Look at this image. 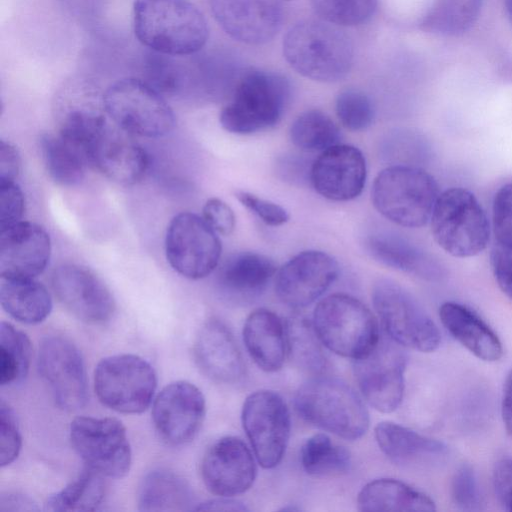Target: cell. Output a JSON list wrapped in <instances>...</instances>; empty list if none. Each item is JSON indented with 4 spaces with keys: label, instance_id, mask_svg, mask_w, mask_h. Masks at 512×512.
<instances>
[{
    "label": "cell",
    "instance_id": "1",
    "mask_svg": "<svg viewBox=\"0 0 512 512\" xmlns=\"http://www.w3.org/2000/svg\"><path fill=\"white\" fill-rule=\"evenodd\" d=\"M133 22L140 43L173 57L200 51L209 36L204 15L187 0H135Z\"/></svg>",
    "mask_w": 512,
    "mask_h": 512
},
{
    "label": "cell",
    "instance_id": "2",
    "mask_svg": "<svg viewBox=\"0 0 512 512\" xmlns=\"http://www.w3.org/2000/svg\"><path fill=\"white\" fill-rule=\"evenodd\" d=\"M283 55L302 76L330 83L349 73L354 47L349 36L337 25L324 20H305L285 34Z\"/></svg>",
    "mask_w": 512,
    "mask_h": 512
},
{
    "label": "cell",
    "instance_id": "3",
    "mask_svg": "<svg viewBox=\"0 0 512 512\" xmlns=\"http://www.w3.org/2000/svg\"><path fill=\"white\" fill-rule=\"evenodd\" d=\"M439 196L435 179L410 165H393L374 179L371 199L375 209L394 224L407 228L426 225Z\"/></svg>",
    "mask_w": 512,
    "mask_h": 512
},
{
    "label": "cell",
    "instance_id": "4",
    "mask_svg": "<svg viewBox=\"0 0 512 512\" xmlns=\"http://www.w3.org/2000/svg\"><path fill=\"white\" fill-rule=\"evenodd\" d=\"M295 408L307 422L348 440L361 438L369 414L358 394L343 381L315 377L296 393Z\"/></svg>",
    "mask_w": 512,
    "mask_h": 512
},
{
    "label": "cell",
    "instance_id": "5",
    "mask_svg": "<svg viewBox=\"0 0 512 512\" xmlns=\"http://www.w3.org/2000/svg\"><path fill=\"white\" fill-rule=\"evenodd\" d=\"M289 81L280 74L251 70L239 80L232 100L219 116L221 126L234 134H252L273 127L290 101Z\"/></svg>",
    "mask_w": 512,
    "mask_h": 512
},
{
    "label": "cell",
    "instance_id": "6",
    "mask_svg": "<svg viewBox=\"0 0 512 512\" xmlns=\"http://www.w3.org/2000/svg\"><path fill=\"white\" fill-rule=\"evenodd\" d=\"M437 245L457 258L473 257L487 247L490 225L476 196L453 187L439 194L430 218Z\"/></svg>",
    "mask_w": 512,
    "mask_h": 512
},
{
    "label": "cell",
    "instance_id": "7",
    "mask_svg": "<svg viewBox=\"0 0 512 512\" xmlns=\"http://www.w3.org/2000/svg\"><path fill=\"white\" fill-rule=\"evenodd\" d=\"M312 325L323 345L354 360L371 351L380 339L374 315L348 294L336 293L322 299L314 309Z\"/></svg>",
    "mask_w": 512,
    "mask_h": 512
},
{
    "label": "cell",
    "instance_id": "8",
    "mask_svg": "<svg viewBox=\"0 0 512 512\" xmlns=\"http://www.w3.org/2000/svg\"><path fill=\"white\" fill-rule=\"evenodd\" d=\"M372 302L386 335L396 343L426 353L439 347L441 334L437 325L400 284L378 279L372 288Z\"/></svg>",
    "mask_w": 512,
    "mask_h": 512
},
{
    "label": "cell",
    "instance_id": "9",
    "mask_svg": "<svg viewBox=\"0 0 512 512\" xmlns=\"http://www.w3.org/2000/svg\"><path fill=\"white\" fill-rule=\"evenodd\" d=\"M105 113L124 131L157 138L175 126V116L161 93L147 82L125 78L110 85L102 97Z\"/></svg>",
    "mask_w": 512,
    "mask_h": 512
},
{
    "label": "cell",
    "instance_id": "10",
    "mask_svg": "<svg viewBox=\"0 0 512 512\" xmlns=\"http://www.w3.org/2000/svg\"><path fill=\"white\" fill-rule=\"evenodd\" d=\"M157 387L152 365L134 354L101 359L94 371V389L99 401L111 410L138 414L151 404Z\"/></svg>",
    "mask_w": 512,
    "mask_h": 512
},
{
    "label": "cell",
    "instance_id": "11",
    "mask_svg": "<svg viewBox=\"0 0 512 512\" xmlns=\"http://www.w3.org/2000/svg\"><path fill=\"white\" fill-rule=\"evenodd\" d=\"M69 436L87 468L109 478H122L129 472L131 446L119 420L77 417L70 424Z\"/></svg>",
    "mask_w": 512,
    "mask_h": 512
},
{
    "label": "cell",
    "instance_id": "12",
    "mask_svg": "<svg viewBox=\"0 0 512 512\" xmlns=\"http://www.w3.org/2000/svg\"><path fill=\"white\" fill-rule=\"evenodd\" d=\"M221 242L203 217L191 212L175 215L167 228L165 253L170 266L181 276L197 280L218 266Z\"/></svg>",
    "mask_w": 512,
    "mask_h": 512
},
{
    "label": "cell",
    "instance_id": "13",
    "mask_svg": "<svg viewBox=\"0 0 512 512\" xmlns=\"http://www.w3.org/2000/svg\"><path fill=\"white\" fill-rule=\"evenodd\" d=\"M407 357L402 346L389 336H380L375 347L354 360L358 386L370 406L382 413L398 408L404 393Z\"/></svg>",
    "mask_w": 512,
    "mask_h": 512
},
{
    "label": "cell",
    "instance_id": "14",
    "mask_svg": "<svg viewBox=\"0 0 512 512\" xmlns=\"http://www.w3.org/2000/svg\"><path fill=\"white\" fill-rule=\"evenodd\" d=\"M242 424L259 464L266 469L277 466L290 436V414L276 392L260 390L250 394L242 408Z\"/></svg>",
    "mask_w": 512,
    "mask_h": 512
},
{
    "label": "cell",
    "instance_id": "15",
    "mask_svg": "<svg viewBox=\"0 0 512 512\" xmlns=\"http://www.w3.org/2000/svg\"><path fill=\"white\" fill-rule=\"evenodd\" d=\"M38 371L48 384L56 404L74 411L87 402V375L78 348L68 338L50 335L40 343Z\"/></svg>",
    "mask_w": 512,
    "mask_h": 512
},
{
    "label": "cell",
    "instance_id": "16",
    "mask_svg": "<svg viewBox=\"0 0 512 512\" xmlns=\"http://www.w3.org/2000/svg\"><path fill=\"white\" fill-rule=\"evenodd\" d=\"M51 284L59 302L79 320L104 324L113 317L115 299L102 279L89 268L62 264L53 271Z\"/></svg>",
    "mask_w": 512,
    "mask_h": 512
},
{
    "label": "cell",
    "instance_id": "17",
    "mask_svg": "<svg viewBox=\"0 0 512 512\" xmlns=\"http://www.w3.org/2000/svg\"><path fill=\"white\" fill-rule=\"evenodd\" d=\"M202 392L192 383L179 380L166 385L152 406L154 427L163 441L179 446L191 442L205 418Z\"/></svg>",
    "mask_w": 512,
    "mask_h": 512
},
{
    "label": "cell",
    "instance_id": "18",
    "mask_svg": "<svg viewBox=\"0 0 512 512\" xmlns=\"http://www.w3.org/2000/svg\"><path fill=\"white\" fill-rule=\"evenodd\" d=\"M338 274V262L331 255L318 250L303 251L277 270L275 292L287 306L303 308L317 300Z\"/></svg>",
    "mask_w": 512,
    "mask_h": 512
},
{
    "label": "cell",
    "instance_id": "19",
    "mask_svg": "<svg viewBox=\"0 0 512 512\" xmlns=\"http://www.w3.org/2000/svg\"><path fill=\"white\" fill-rule=\"evenodd\" d=\"M367 176L363 153L355 146L336 144L314 160L309 180L315 191L332 201H349L358 197Z\"/></svg>",
    "mask_w": 512,
    "mask_h": 512
},
{
    "label": "cell",
    "instance_id": "20",
    "mask_svg": "<svg viewBox=\"0 0 512 512\" xmlns=\"http://www.w3.org/2000/svg\"><path fill=\"white\" fill-rule=\"evenodd\" d=\"M201 477L206 488L214 495L232 497L252 486L256 464L241 439L225 436L214 442L204 454Z\"/></svg>",
    "mask_w": 512,
    "mask_h": 512
},
{
    "label": "cell",
    "instance_id": "21",
    "mask_svg": "<svg viewBox=\"0 0 512 512\" xmlns=\"http://www.w3.org/2000/svg\"><path fill=\"white\" fill-rule=\"evenodd\" d=\"M209 3L219 26L239 42L264 44L281 29L280 0H209Z\"/></svg>",
    "mask_w": 512,
    "mask_h": 512
},
{
    "label": "cell",
    "instance_id": "22",
    "mask_svg": "<svg viewBox=\"0 0 512 512\" xmlns=\"http://www.w3.org/2000/svg\"><path fill=\"white\" fill-rule=\"evenodd\" d=\"M51 239L39 224L20 221L0 237V275L4 278H35L49 264Z\"/></svg>",
    "mask_w": 512,
    "mask_h": 512
},
{
    "label": "cell",
    "instance_id": "23",
    "mask_svg": "<svg viewBox=\"0 0 512 512\" xmlns=\"http://www.w3.org/2000/svg\"><path fill=\"white\" fill-rule=\"evenodd\" d=\"M90 165L118 184L133 185L145 176L149 157L132 134L108 123L92 147Z\"/></svg>",
    "mask_w": 512,
    "mask_h": 512
},
{
    "label": "cell",
    "instance_id": "24",
    "mask_svg": "<svg viewBox=\"0 0 512 512\" xmlns=\"http://www.w3.org/2000/svg\"><path fill=\"white\" fill-rule=\"evenodd\" d=\"M193 356L201 372L215 382L235 384L244 376L245 366L237 343L219 319H209L200 328Z\"/></svg>",
    "mask_w": 512,
    "mask_h": 512
},
{
    "label": "cell",
    "instance_id": "25",
    "mask_svg": "<svg viewBox=\"0 0 512 512\" xmlns=\"http://www.w3.org/2000/svg\"><path fill=\"white\" fill-rule=\"evenodd\" d=\"M277 273L270 257L256 252L230 255L219 267L216 277L221 296L232 304H247L257 299Z\"/></svg>",
    "mask_w": 512,
    "mask_h": 512
},
{
    "label": "cell",
    "instance_id": "26",
    "mask_svg": "<svg viewBox=\"0 0 512 512\" xmlns=\"http://www.w3.org/2000/svg\"><path fill=\"white\" fill-rule=\"evenodd\" d=\"M364 247L381 264L421 279L436 282L446 275L445 267L434 255L394 232H373L366 236Z\"/></svg>",
    "mask_w": 512,
    "mask_h": 512
},
{
    "label": "cell",
    "instance_id": "27",
    "mask_svg": "<svg viewBox=\"0 0 512 512\" xmlns=\"http://www.w3.org/2000/svg\"><path fill=\"white\" fill-rule=\"evenodd\" d=\"M246 349L256 365L266 372H276L283 366L286 355V328L272 311L259 308L243 326Z\"/></svg>",
    "mask_w": 512,
    "mask_h": 512
},
{
    "label": "cell",
    "instance_id": "28",
    "mask_svg": "<svg viewBox=\"0 0 512 512\" xmlns=\"http://www.w3.org/2000/svg\"><path fill=\"white\" fill-rule=\"evenodd\" d=\"M439 316L447 331L477 358L488 362L501 358L503 348L498 336L468 307L445 302Z\"/></svg>",
    "mask_w": 512,
    "mask_h": 512
},
{
    "label": "cell",
    "instance_id": "29",
    "mask_svg": "<svg viewBox=\"0 0 512 512\" xmlns=\"http://www.w3.org/2000/svg\"><path fill=\"white\" fill-rule=\"evenodd\" d=\"M379 448L398 464H425L442 460L447 446L397 423L384 421L375 427Z\"/></svg>",
    "mask_w": 512,
    "mask_h": 512
},
{
    "label": "cell",
    "instance_id": "30",
    "mask_svg": "<svg viewBox=\"0 0 512 512\" xmlns=\"http://www.w3.org/2000/svg\"><path fill=\"white\" fill-rule=\"evenodd\" d=\"M138 509L145 512L195 510V498L188 482L167 468H155L141 480Z\"/></svg>",
    "mask_w": 512,
    "mask_h": 512
},
{
    "label": "cell",
    "instance_id": "31",
    "mask_svg": "<svg viewBox=\"0 0 512 512\" xmlns=\"http://www.w3.org/2000/svg\"><path fill=\"white\" fill-rule=\"evenodd\" d=\"M357 506L360 511H435L434 501L425 493L408 484L390 478L367 483L359 492Z\"/></svg>",
    "mask_w": 512,
    "mask_h": 512
},
{
    "label": "cell",
    "instance_id": "32",
    "mask_svg": "<svg viewBox=\"0 0 512 512\" xmlns=\"http://www.w3.org/2000/svg\"><path fill=\"white\" fill-rule=\"evenodd\" d=\"M0 303L12 318L24 324L41 323L52 310L49 291L34 278L1 277Z\"/></svg>",
    "mask_w": 512,
    "mask_h": 512
},
{
    "label": "cell",
    "instance_id": "33",
    "mask_svg": "<svg viewBox=\"0 0 512 512\" xmlns=\"http://www.w3.org/2000/svg\"><path fill=\"white\" fill-rule=\"evenodd\" d=\"M40 149L46 170L57 184L73 186L84 178L89 164L86 154L58 133L42 135Z\"/></svg>",
    "mask_w": 512,
    "mask_h": 512
},
{
    "label": "cell",
    "instance_id": "34",
    "mask_svg": "<svg viewBox=\"0 0 512 512\" xmlns=\"http://www.w3.org/2000/svg\"><path fill=\"white\" fill-rule=\"evenodd\" d=\"M103 476L89 468L81 472L62 490L50 495L45 502V510L95 511L103 502L105 483Z\"/></svg>",
    "mask_w": 512,
    "mask_h": 512
},
{
    "label": "cell",
    "instance_id": "35",
    "mask_svg": "<svg viewBox=\"0 0 512 512\" xmlns=\"http://www.w3.org/2000/svg\"><path fill=\"white\" fill-rule=\"evenodd\" d=\"M301 464L309 475L338 476L349 471L351 456L342 445L323 433L309 437L301 448Z\"/></svg>",
    "mask_w": 512,
    "mask_h": 512
},
{
    "label": "cell",
    "instance_id": "36",
    "mask_svg": "<svg viewBox=\"0 0 512 512\" xmlns=\"http://www.w3.org/2000/svg\"><path fill=\"white\" fill-rule=\"evenodd\" d=\"M32 355L28 336L12 324H0V385L22 381L28 374Z\"/></svg>",
    "mask_w": 512,
    "mask_h": 512
},
{
    "label": "cell",
    "instance_id": "37",
    "mask_svg": "<svg viewBox=\"0 0 512 512\" xmlns=\"http://www.w3.org/2000/svg\"><path fill=\"white\" fill-rule=\"evenodd\" d=\"M286 341L289 355L303 370L319 374L326 367V358L312 322L303 316H292L286 321Z\"/></svg>",
    "mask_w": 512,
    "mask_h": 512
},
{
    "label": "cell",
    "instance_id": "38",
    "mask_svg": "<svg viewBox=\"0 0 512 512\" xmlns=\"http://www.w3.org/2000/svg\"><path fill=\"white\" fill-rule=\"evenodd\" d=\"M289 136L291 142L304 151H324L338 144L340 131L334 121L324 112L311 109L300 114L292 123Z\"/></svg>",
    "mask_w": 512,
    "mask_h": 512
},
{
    "label": "cell",
    "instance_id": "39",
    "mask_svg": "<svg viewBox=\"0 0 512 512\" xmlns=\"http://www.w3.org/2000/svg\"><path fill=\"white\" fill-rule=\"evenodd\" d=\"M319 17L337 26H354L371 17L376 0H311Z\"/></svg>",
    "mask_w": 512,
    "mask_h": 512
},
{
    "label": "cell",
    "instance_id": "40",
    "mask_svg": "<svg viewBox=\"0 0 512 512\" xmlns=\"http://www.w3.org/2000/svg\"><path fill=\"white\" fill-rule=\"evenodd\" d=\"M335 110L341 124L351 131L366 129L374 118V108L370 98L357 89L341 91L336 98Z\"/></svg>",
    "mask_w": 512,
    "mask_h": 512
},
{
    "label": "cell",
    "instance_id": "41",
    "mask_svg": "<svg viewBox=\"0 0 512 512\" xmlns=\"http://www.w3.org/2000/svg\"><path fill=\"white\" fill-rule=\"evenodd\" d=\"M172 57L154 51L146 57L144 81L159 93H173L181 85V67Z\"/></svg>",
    "mask_w": 512,
    "mask_h": 512
},
{
    "label": "cell",
    "instance_id": "42",
    "mask_svg": "<svg viewBox=\"0 0 512 512\" xmlns=\"http://www.w3.org/2000/svg\"><path fill=\"white\" fill-rule=\"evenodd\" d=\"M451 497L454 504L461 510L476 511L481 509V492L471 466L462 465L454 473L451 483Z\"/></svg>",
    "mask_w": 512,
    "mask_h": 512
},
{
    "label": "cell",
    "instance_id": "43",
    "mask_svg": "<svg viewBox=\"0 0 512 512\" xmlns=\"http://www.w3.org/2000/svg\"><path fill=\"white\" fill-rule=\"evenodd\" d=\"M22 439L17 419L12 408L4 401L0 403V465H10L18 457Z\"/></svg>",
    "mask_w": 512,
    "mask_h": 512
},
{
    "label": "cell",
    "instance_id": "44",
    "mask_svg": "<svg viewBox=\"0 0 512 512\" xmlns=\"http://www.w3.org/2000/svg\"><path fill=\"white\" fill-rule=\"evenodd\" d=\"M492 225L496 243L512 247V182L502 186L494 196Z\"/></svg>",
    "mask_w": 512,
    "mask_h": 512
},
{
    "label": "cell",
    "instance_id": "45",
    "mask_svg": "<svg viewBox=\"0 0 512 512\" xmlns=\"http://www.w3.org/2000/svg\"><path fill=\"white\" fill-rule=\"evenodd\" d=\"M0 203L1 230L22 221L25 199L21 188L15 181H0Z\"/></svg>",
    "mask_w": 512,
    "mask_h": 512
},
{
    "label": "cell",
    "instance_id": "46",
    "mask_svg": "<svg viewBox=\"0 0 512 512\" xmlns=\"http://www.w3.org/2000/svg\"><path fill=\"white\" fill-rule=\"evenodd\" d=\"M239 202L256 214L266 225L280 226L289 220L288 212L280 205L246 191H236Z\"/></svg>",
    "mask_w": 512,
    "mask_h": 512
},
{
    "label": "cell",
    "instance_id": "47",
    "mask_svg": "<svg viewBox=\"0 0 512 512\" xmlns=\"http://www.w3.org/2000/svg\"><path fill=\"white\" fill-rule=\"evenodd\" d=\"M203 219L218 234L230 235L235 228L236 218L228 204L218 198H210L203 207Z\"/></svg>",
    "mask_w": 512,
    "mask_h": 512
},
{
    "label": "cell",
    "instance_id": "48",
    "mask_svg": "<svg viewBox=\"0 0 512 512\" xmlns=\"http://www.w3.org/2000/svg\"><path fill=\"white\" fill-rule=\"evenodd\" d=\"M490 263L499 288L512 300V247L496 243L491 250Z\"/></svg>",
    "mask_w": 512,
    "mask_h": 512
},
{
    "label": "cell",
    "instance_id": "49",
    "mask_svg": "<svg viewBox=\"0 0 512 512\" xmlns=\"http://www.w3.org/2000/svg\"><path fill=\"white\" fill-rule=\"evenodd\" d=\"M493 483L497 498L503 508L512 511V459L498 461L493 471Z\"/></svg>",
    "mask_w": 512,
    "mask_h": 512
},
{
    "label": "cell",
    "instance_id": "50",
    "mask_svg": "<svg viewBox=\"0 0 512 512\" xmlns=\"http://www.w3.org/2000/svg\"><path fill=\"white\" fill-rule=\"evenodd\" d=\"M21 169L17 148L4 140L0 143V181H15Z\"/></svg>",
    "mask_w": 512,
    "mask_h": 512
},
{
    "label": "cell",
    "instance_id": "51",
    "mask_svg": "<svg viewBox=\"0 0 512 512\" xmlns=\"http://www.w3.org/2000/svg\"><path fill=\"white\" fill-rule=\"evenodd\" d=\"M501 414L505 430L512 436V369L508 373L503 387Z\"/></svg>",
    "mask_w": 512,
    "mask_h": 512
},
{
    "label": "cell",
    "instance_id": "52",
    "mask_svg": "<svg viewBox=\"0 0 512 512\" xmlns=\"http://www.w3.org/2000/svg\"><path fill=\"white\" fill-rule=\"evenodd\" d=\"M195 510L246 511L248 509L236 500L229 499V497H222L198 504Z\"/></svg>",
    "mask_w": 512,
    "mask_h": 512
},
{
    "label": "cell",
    "instance_id": "53",
    "mask_svg": "<svg viewBox=\"0 0 512 512\" xmlns=\"http://www.w3.org/2000/svg\"><path fill=\"white\" fill-rule=\"evenodd\" d=\"M506 11L510 21L512 22V0H505Z\"/></svg>",
    "mask_w": 512,
    "mask_h": 512
}]
</instances>
